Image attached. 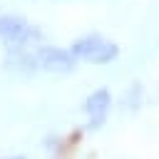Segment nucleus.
Wrapping results in <instances>:
<instances>
[{
	"instance_id": "nucleus-6",
	"label": "nucleus",
	"mask_w": 159,
	"mask_h": 159,
	"mask_svg": "<svg viewBox=\"0 0 159 159\" xmlns=\"http://www.w3.org/2000/svg\"><path fill=\"white\" fill-rule=\"evenodd\" d=\"M2 159H27L25 154H10V157H2Z\"/></svg>"
},
{
	"instance_id": "nucleus-3",
	"label": "nucleus",
	"mask_w": 159,
	"mask_h": 159,
	"mask_svg": "<svg viewBox=\"0 0 159 159\" xmlns=\"http://www.w3.org/2000/svg\"><path fill=\"white\" fill-rule=\"evenodd\" d=\"M35 62H37V72H45L52 77H67L80 65L70 52V47L52 45V42H40L35 47Z\"/></svg>"
},
{
	"instance_id": "nucleus-4",
	"label": "nucleus",
	"mask_w": 159,
	"mask_h": 159,
	"mask_svg": "<svg viewBox=\"0 0 159 159\" xmlns=\"http://www.w3.org/2000/svg\"><path fill=\"white\" fill-rule=\"evenodd\" d=\"M112 107H114V94L109 87H94L84 102H82V112H84V127L89 132H97L107 124L109 114H112Z\"/></svg>"
},
{
	"instance_id": "nucleus-1",
	"label": "nucleus",
	"mask_w": 159,
	"mask_h": 159,
	"mask_svg": "<svg viewBox=\"0 0 159 159\" xmlns=\"http://www.w3.org/2000/svg\"><path fill=\"white\" fill-rule=\"evenodd\" d=\"M70 52L80 65H92V67H107L119 60V42L102 35V32H84L77 35L70 42Z\"/></svg>"
},
{
	"instance_id": "nucleus-5",
	"label": "nucleus",
	"mask_w": 159,
	"mask_h": 159,
	"mask_svg": "<svg viewBox=\"0 0 159 159\" xmlns=\"http://www.w3.org/2000/svg\"><path fill=\"white\" fill-rule=\"evenodd\" d=\"M0 67L10 77H17V80H30V77L40 75L37 72V62H35V47H10V50H2Z\"/></svg>"
},
{
	"instance_id": "nucleus-2",
	"label": "nucleus",
	"mask_w": 159,
	"mask_h": 159,
	"mask_svg": "<svg viewBox=\"0 0 159 159\" xmlns=\"http://www.w3.org/2000/svg\"><path fill=\"white\" fill-rule=\"evenodd\" d=\"M45 42V32L40 25H35L27 15L2 10L0 12V47H37Z\"/></svg>"
}]
</instances>
